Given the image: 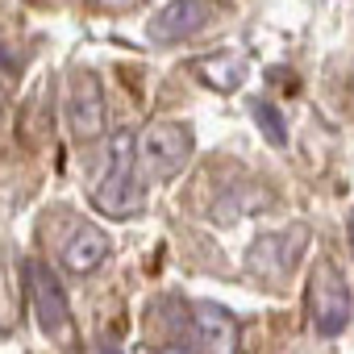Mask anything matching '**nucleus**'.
Here are the masks:
<instances>
[{
  "label": "nucleus",
  "instance_id": "obj_18",
  "mask_svg": "<svg viewBox=\"0 0 354 354\" xmlns=\"http://www.w3.org/2000/svg\"><path fill=\"white\" fill-rule=\"evenodd\" d=\"M133 354H154V350H150V346H138V350H133Z\"/></svg>",
  "mask_w": 354,
  "mask_h": 354
},
{
  "label": "nucleus",
  "instance_id": "obj_5",
  "mask_svg": "<svg viewBox=\"0 0 354 354\" xmlns=\"http://www.w3.org/2000/svg\"><path fill=\"white\" fill-rule=\"evenodd\" d=\"M184 346H192L196 354H238L242 346V329L238 317L213 300H196L188 304V325H184Z\"/></svg>",
  "mask_w": 354,
  "mask_h": 354
},
{
  "label": "nucleus",
  "instance_id": "obj_17",
  "mask_svg": "<svg viewBox=\"0 0 354 354\" xmlns=\"http://www.w3.org/2000/svg\"><path fill=\"white\" fill-rule=\"evenodd\" d=\"M350 246H354V209H350Z\"/></svg>",
  "mask_w": 354,
  "mask_h": 354
},
{
  "label": "nucleus",
  "instance_id": "obj_6",
  "mask_svg": "<svg viewBox=\"0 0 354 354\" xmlns=\"http://www.w3.org/2000/svg\"><path fill=\"white\" fill-rule=\"evenodd\" d=\"M308 242V225H292L279 234H263L250 242L246 250V271L263 283H283L292 275V267L300 263V250Z\"/></svg>",
  "mask_w": 354,
  "mask_h": 354
},
{
  "label": "nucleus",
  "instance_id": "obj_12",
  "mask_svg": "<svg viewBox=\"0 0 354 354\" xmlns=\"http://www.w3.org/2000/svg\"><path fill=\"white\" fill-rule=\"evenodd\" d=\"M254 121H259V133H263L271 146H288V125H283V113H279L271 100H254Z\"/></svg>",
  "mask_w": 354,
  "mask_h": 354
},
{
  "label": "nucleus",
  "instance_id": "obj_8",
  "mask_svg": "<svg viewBox=\"0 0 354 354\" xmlns=\"http://www.w3.org/2000/svg\"><path fill=\"white\" fill-rule=\"evenodd\" d=\"M213 17H217V9L209 0H167L154 13V21L146 26V38L154 46H180V42L196 38L201 30H209Z\"/></svg>",
  "mask_w": 354,
  "mask_h": 354
},
{
  "label": "nucleus",
  "instance_id": "obj_13",
  "mask_svg": "<svg viewBox=\"0 0 354 354\" xmlns=\"http://www.w3.org/2000/svg\"><path fill=\"white\" fill-rule=\"evenodd\" d=\"M96 9H104V13H129V9H138V5H146V0H92Z\"/></svg>",
  "mask_w": 354,
  "mask_h": 354
},
{
  "label": "nucleus",
  "instance_id": "obj_11",
  "mask_svg": "<svg viewBox=\"0 0 354 354\" xmlns=\"http://www.w3.org/2000/svg\"><path fill=\"white\" fill-rule=\"evenodd\" d=\"M259 209H271V192H263V188H234L230 201L221 196L213 213H217L221 225H234V221H242L246 213H259Z\"/></svg>",
  "mask_w": 354,
  "mask_h": 354
},
{
  "label": "nucleus",
  "instance_id": "obj_4",
  "mask_svg": "<svg viewBox=\"0 0 354 354\" xmlns=\"http://www.w3.org/2000/svg\"><path fill=\"white\" fill-rule=\"evenodd\" d=\"M26 288H30L34 317H38L42 333L50 342H59V346H75V321H71V304H67V296L59 288V275L46 263L30 259L26 263Z\"/></svg>",
  "mask_w": 354,
  "mask_h": 354
},
{
  "label": "nucleus",
  "instance_id": "obj_16",
  "mask_svg": "<svg viewBox=\"0 0 354 354\" xmlns=\"http://www.w3.org/2000/svg\"><path fill=\"white\" fill-rule=\"evenodd\" d=\"M100 354H121V350L117 346H100Z\"/></svg>",
  "mask_w": 354,
  "mask_h": 354
},
{
  "label": "nucleus",
  "instance_id": "obj_2",
  "mask_svg": "<svg viewBox=\"0 0 354 354\" xmlns=\"http://www.w3.org/2000/svg\"><path fill=\"white\" fill-rule=\"evenodd\" d=\"M192 150H196V138L188 121H150L138 133V162L158 184H171L192 162Z\"/></svg>",
  "mask_w": 354,
  "mask_h": 354
},
{
  "label": "nucleus",
  "instance_id": "obj_1",
  "mask_svg": "<svg viewBox=\"0 0 354 354\" xmlns=\"http://www.w3.org/2000/svg\"><path fill=\"white\" fill-rule=\"evenodd\" d=\"M138 133L133 129H113L109 133V171L92 188V209L104 217H138L146 209V188L138 180Z\"/></svg>",
  "mask_w": 354,
  "mask_h": 354
},
{
  "label": "nucleus",
  "instance_id": "obj_19",
  "mask_svg": "<svg viewBox=\"0 0 354 354\" xmlns=\"http://www.w3.org/2000/svg\"><path fill=\"white\" fill-rule=\"evenodd\" d=\"M0 109H5V92H0Z\"/></svg>",
  "mask_w": 354,
  "mask_h": 354
},
{
  "label": "nucleus",
  "instance_id": "obj_7",
  "mask_svg": "<svg viewBox=\"0 0 354 354\" xmlns=\"http://www.w3.org/2000/svg\"><path fill=\"white\" fill-rule=\"evenodd\" d=\"M67 121H71L75 142H96L109 129V104H104L100 75L88 67L71 71L67 80Z\"/></svg>",
  "mask_w": 354,
  "mask_h": 354
},
{
  "label": "nucleus",
  "instance_id": "obj_9",
  "mask_svg": "<svg viewBox=\"0 0 354 354\" xmlns=\"http://www.w3.org/2000/svg\"><path fill=\"white\" fill-rule=\"evenodd\" d=\"M109 254H113L109 234H104L100 225H92V221H80L75 234L63 242L59 263H63L71 275H92V271H100V267L109 263Z\"/></svg>",
  "mask_w": 354,
  "mask_h": 354
},
{
  "label": "nucleus",
  "instance_id": "obj_10",
  "mask_svg": "<svg viewBox=\"0 0 354 354\" xmlns=\"http://www.w3.org/2000/svg\"><path fill=\"white\" fill-rule=\"evenodd\" d=\"M192 71H196V80H201L205 88H213V92H238V88L246 84V75H250V63H246V55H238V50H213V55H201V59L192 63Z\"/></svg>",
  "mask_w": 354,
  "mask_h": 354
},
{
  "label": "nucleus",
  "instance_id": "obj_14",
  "mask_svg": "<svg viewBox=\"0 0 354 354\" xmlns=\"http://www.w3.org/2000/svg\"><path fill=\"white\" fill-rule=\"evenodd\" d=\"M0 67H5L9 75H17V67H21V63H17L13 55H5V46H0Z\"/></svg>",
  "mask_w": 354,
  "mask_h": 354
},
{
  "label": "nucleus",
  "instance_id": "obj_15",
  "mask_svg": "<svg viewBox=\"0 0 354 354\" xmlns=\"http://www.w3.org/2000/svg\"><path fill=\"white\" fill-rule=\"evenodd\" d=\"M158 354H196V350H192V346H184V342H175V346H162Z\"/></svg>",
  "mask_w": 354,
  "mask_h": 354
},
{
  "label": "nucleus",
  "instance_id": "obj_3",
  "mask_svg": "<svg viewBox=\"0 0 354 354\" xmlns=\"http://www.w3.org/2000/svg\"><path fill=\"white\" fill-rule=\"evenodd\" d=\"M354 317V304H350V283L346 275L337 271V263L321 259L308 275V321L317 329V337H337Z\"/></svg>",
  "mask_w": 354,
  "mask_h": 354
}]
</instances>
